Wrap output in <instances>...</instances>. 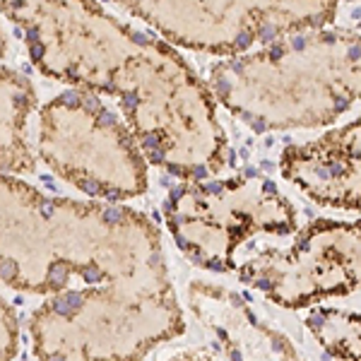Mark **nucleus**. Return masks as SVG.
I'll use <instances>...</instances> for the list:
<instances>
[{"label": "nucleus", "instance_id": "f257e3e1", "mask_svg": "<svg viewBox=\"0 0 361 361\" xmlns=\"http://www.w3.org/2000/svg\"><path fill=\"white\" fill-rule=\"evenodd\" d=\"M169 272L159 229L126 205L49 197L0 173V282L27 294Z\"/></svg>", "mask_w": 361, "mask_h": 361}, {"label": "nucleus", "instance_id": "f03ea898", "mask_svg": "<svg viewBox=\"0 0 361 361\" xmlns=\"http://www.w3.org/2000/svg\"><path fill=\"white\" fill-rule=\"evenodd\" d=\"M214 99L255 133L311 130L361 102V37L325 27L294 32L209 70Z\"/></svg>", "mask_w": 361, "mask_h": 361}, {"label": "nucleus", "instance_id": "7ed1b4c3", "mask_svg": "<svg viewBox=\"0 0 361 361\" xmlns=\"http://www.w3.org/2000/svg\"><path fill=\"white\" fill-rule=\"evenodd\" d=\"M116 99L149 164L178 178L222 171L229 142L214 94L169 42L145 34Z\"/></svg>", "mask_w": 361, "mask_h": 361}, {"label": "nucleus", "instance_id": "20e7f679", "mask_svg": "<svg viewBox=\"0 0 361 361\" xmlns=\"http://www.w3.org/2000/svg\"><path fill=\"white\" fill-rule=\"evenodd\" d=\"M183 333L169 272L66 289L29 320L39 359H142Z\"/></svg>", "mask_w": 361, "mask_h": 361}, {"label": "nucleus", "instance_id": "39448f33", "mask_svg": "<svg viewBox=\"0 0 361 361\" xmlns=\"http://www.w3.org/2000/svg\"><path fill=\"white\" fill-rule=\"evenodd\" d=\"M164 219L180 253L212 272L238 270V250L253 236L296 231L294 205L258 173L222 180L185 178L166 195Z\"/></svg>", "mask_w": 361, "mask_h": 361}, {"label": "nucleus", "instance_id": "423d86ee", "mask_svg": "<svg viewBox=\"0 0 361 361\" xmlns=\"http://www.w3.org/2000/svg\"><path fill=\"white\" fill-rule=\"evenodd\" d=\"M0 13L22 29L39 73L111 97L145 42L97 0H0Z\"/></svg>", "mask_w": 361, "mask_h": 361}, {"label": "nucleus", "instance_id": "0eeeda50", "mask_svg": "<svg viewBox=\"0 0 361 361\" xmlns=\"http://www.w3.org/2000/svg\"><path fill=\"white\" fill-rule=\"evenodd\" d=\"M39 157L92 197L118 202L147 190V157L97 92L75 87L39 111Z\"/></svg>", "mask_w": 361, "mask_h": 361}, {"label": "nucleus", "instance_id": "6e6552de", "mask_svg": "<svg viewBox=\"0 0 361 361\" xmlns=\"http://www.w3.org/2000/svg\"><path fill=\"white\" fill-rule=\"evenodd\" d=\"M238 277L272 304L304 308L361 289V219H316L287 248H265L243 260Z\"/></svg>", "mask_w": 361, "mask_h": 361}, {"label": "nucleus", "instance_id": "1a4fd4ad", "mask_svg": "<svg viewBox=\"0 0 361 361\" xmlns=\"http://www.w3.org/2000/svg\"><path fill=\"white\" fill-rule=\"evenodd\" d=\"M169 44L212 56L243 54L267 44L253 0H116Z\"/></svg>", "mask_w": 361, "mask_h": 361}, {"label": "nucleus", "instance_id": "9d476101", "mask_svg": "<svg viewBox=\"0 0 361 361\" xmlns=\"http://www.w3.org/2000/svg\"><path fill=\"white\" fill-rule=\"evenodd\" d=\"M279 169L318 205L361 212V118L287 147Z\"/></svg>", "mask_w": 361, "mask_h": 361}, {"label": "nucleus", "instance_id": "9b49d317", "mask_svg": "<svg viewBox=\"0 0 361 361\" xmlns=\"http://www.w3.org/2000/svg\"><path fill=\"white\" fill-rule=\"evenodd\" d=\"M190 308L205 330L214 335L219 352L236 359H294L296 349L282 335L253 313L238 294L217 284H190Z\"/></svg>", "mask_w": 361, "mask_h": 361}, {"label": "nucleus", "instance_id": "f8f14e48", "mask_svg": "<svg viewBox=\"0 0 361 361\" xmlns=\"http://www.w3.org/2000/svg\"><path fill=\"white\" fill-rule=\"evenodd\" d=\"M5 42L0 27V171L34 173L37 159L27 142V121L37 109L34 87L22 73L5 66Z\"/></svg>", "mask_w": 361, "mask_h": 361}, {"label": "nucleus", "instance_id": "ddd939ff", "mask_svg": "<svg viewBox=\"0 0 361 361\" xmlns=\"http://www.w3.org/2000/svg\"><path fill=\"white\" fill-rule=\"evenodd\" d=\"M263 20L267 42L294 32L328 27L335 20L340 0H253Z\"/></svg>", "mask_w": 361, "mask_h": 361}, {"label": "nucleus", "instance_id": "4468645a", "mask_svg": "<svg viewBox=\"0 0 361 361\" xmlns=\"http://www.w3.org/2000/svg\"><path fill=\"white\" fill-rule=\"evenodd\" d=\"M306 328L330 357L361 359V313L340 308H313Z\"/></svg>", "mask_w": 361, "mask_h": 361}, {"label": "nucleus", "instance_id": "2eb2a0df", "mask_svg": "<svg viewBox=\"0 0 361 361\" xmlns=\"http://www.w3.org/2000/svg\"><path fill=\"white\" fill-rule=\"evenodd\" d=\"M20 354V325L15 308L0 296V359H15Z\"/></svg>", "mask_w": 361, "mask_h": 361}]
</instances>
